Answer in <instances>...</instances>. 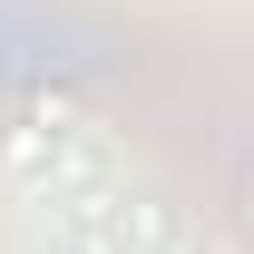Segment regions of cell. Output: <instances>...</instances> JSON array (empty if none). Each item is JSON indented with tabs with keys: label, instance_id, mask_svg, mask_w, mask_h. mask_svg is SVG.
I'll return each mask as SVG.
<instances>
[]
</instances>
